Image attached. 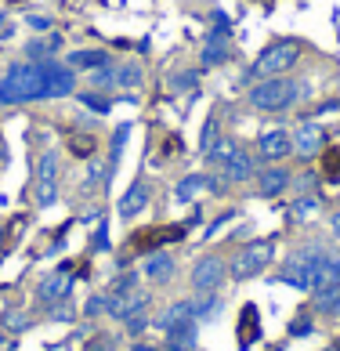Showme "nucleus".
<instances>
[{"label":"nucleus","mask_w":340,"mask_h":351,"mask_svg":"<svg viewBox=\"0 0 340 351\" xmlns=\"http://www.w3.org/2000/svg\"><path fill=\"white\" fill-rule=\"evenodd\" d=\"M145 84V66L141 62H120L116 66V87L120 90H138Z\"/></svg>","instance_id":"23"},{"label":"nucleus","mask_w":340,"mask_h":351,"mask_svg":"<svg viewBox=\"0 0 340 351\" xmlns=\"http://www.w3.org/2000/svg\"><path fill=\"white\" fill-rule=\"evenodd\" d=\"M134 282H138V276H134V271H127V276L109 282V293H127V290H134Z\"/></svg>","instance_id":"39"},{"label":"nucleus","mask_w":340,"mask_h":351,"mask_svg":"<svg viewBox=\"0 0 340 351\" xmlns=\"http://www.w3.org/2000/svg\"><path fill=\"white\" fill-rule=\"evenodd\" d=\"M29 22V29H51V19H40V15H33V19H25Z\"/></svg>","instance_id":"44"},{"label":"nucleus","mask_w":340,"mask_h":351,"mask_svg":"<svg viewBox=\"0 0 340 351\" xmlns=\"http://www.w3.org/2000/svg\"><path fill=\"white\" fill-rule=\"evenodd\" d=\"M319 174L326 178V181H340V145H326L322 152H319Z\"/></svg>","instance_id":"28"},{"label":"nucleus","mask_w":340,"mask_h":351,"mask_svg":"<svg viewBox=\"0 0 340 351\" xmlns=\"http://www.w3.org/2000/svg\"><path fill=\"white\" fill-rule=\"evenodd\" d=\"M268 351H282V344H276V348H268Z\"/></svg>","instance_id":"49"},{"label":"nucleus","mask_w":340,"mask_h":351,"mask_svg":"<svg viewBox=\"0 0 340 351\" xmlns=\"http://www.w3.org/2000/svg\"><path fill=\"white\" fill-rule=\"evenodd\" d=\"M58 47H62V36L58 33H47V40H29V44H25V58H29V62L55 58Z\"/></svg>","instance_id":"25"},{"label":"nucleus","mask_w":340,"mask_h":351,"mask_svg":"<svg viewBox=\"0 0 340 351\" xmlns=\"http://www.w3.org/2000/svg\"><path fill=\"white\" fill-rule=\"evenodd\" d=\"M101 174H109V163L101 160H87V178H84V192H95L101 185Z\"/></svg>","instance_id":"33"},{"label":"nucleus","mask_w":340,"mask_h":351,"mask_svg":"<svg viewBox=\"0 0 340 351\" xmlns=\"http://www.w3.org/2000/svg\"><path fill=\"white\" fill-rule=\"evenodd\" d=\"M106 308H109V293H106V297L98 293V297H90V301L84 304V315H87V319H95V315H101Z\"/></svg>","instance_id":"38"},{"label":"nucleus","mask_w":340,"mask_h":351,"mask_svg":"<svg viewBox=\"0 0 340 351\" xmlns=\"http://www.w3.org/2000/svg\"><path fill=\"white\" fill-rule=\"evenodd\" d=\"M217 138H221V123H217V116H210V120L203 123V134H199V152L206 156L217 145Z\"/></svg>","instance_id":"32"},{"label":"nucleus","mask_w":340,"mask_h":351,"mask_svg":"<svg viewBox=\"0 0 340 351\" xmlns=\"http://www.w3.org/2000/svg\"><path fill=\"white\" fill-rule=\"evenodd\" d=\"M311 330H315V322H311L308 315H297V319L290 322V337H308Z\"/></svg>","instance_id":"40"},{"label":"nucleus","mask_w":340,"mask_h":351,"mask_svg":"<svg viewBox=\"0 0 340 351\" xmlns=\"http://www.w3.org/2000/svg\"><path fill=\"white\" fill-rule=\"evenodd\" d=\"M330 232H333V239H340V210L330 214Z\"/></svg>","instance_id":"45"},{"label":"nucleus","mask_w":340,"mask_h":351,"mask_svg":"<svg viewBox=\"0 0 340 351\" xmlns=\"http://www.w3.org/2000/svg\"><path fill=\"white\" fill-rule=\"evenodd\" d=\"M300 62V40H271L257 51L250 76L254 80H268V76H286Z\"/></svg>","instance_id":"3"},{"label":"nucleus","mask_w":340,"mask_h":351,"mask_svg":"<svg viewBox=\"0 0 340 351\" xmlns=\"http://www.w3.org/2000/svg\"><path fill=\"white\" fill-rule=\"evenodd\" d=\"M69 152L76 156V160H95V152H98V138L95 134H73L69 141Z\"/></svg>","instance_id":"29"},{"label":"nucleus","mask_w":340,"mask_h":351,"mask_svg":"<svg viewBox=\"0 0 340 351\" xmlns=\"http://www.w3.org/2000/svg\"><path fill=\"white\" fill-rule=\"evenodd\" d=\"M174 268H178V261L170 257V250H152V254H145V265H141L145 279H152V282H170Z\"/></svg>","instance_id":"17"},{"label":"nucleus","mask_w":340,"mask_h":351,"mask_svg":"<svg viewBox=\"0 0 340 351\" xmlns=\"http://www.w3.org/2000/svg\"><path fill=\"white\" fill-rule=\"evenodd\" d=\"M84 351H116V348H112V337H95L90 344H84Z\"/></svg>","instance_id":"42"},{"label":"nucleus","mask_w":340,"mask_h":351,"mask_svg":"<svg viewBox=\"0 0 340 351\" xmlns=\"http://www.w3.org/2000/svg\"><path fill=\"white\" fill-rule=\"evenodd\" d=\"M47 101V73L44 62H11L8 73L0 76V106L15 109V106H36Z\"/></svg>","instance_id":"1"},{"label":"nucleus","mask_w":340,"mask_h":351,"mask_svg":"<svg viewBox=\"0 0 340 351\" xmlns=\"http://www.w3.org/2000/svg\"><path fill=\"white\" fill-rule=\"evenodd\" d=\"M106 236H109V232H106V225H101V228L95 232V250H109V239H106Z\"/></svg>","instance_id":"43"},{"label":"nucleus","mask_w":340,"mask_h":351,"mask_svg":"<svg viewBox=\"0 0 340 351\" xmlns=\"http://www.w3.org/2000/svg\"><path fill=\"white\" fill-rule=\"evenodd\" d=\"M235 341H239V351H250L260 341V311H257V304H243L239 326H235Z\"/></svg>","instance_id":"15"},{"label":"nucleus","mask_w":340,"mask_h":351,"mask_svg":"<svg viewBox=\"0 0 340 351\" xmlns=\"http://www.w3.org/2000/svg\"><path fill=\"white\" fill-rule=\"evenodd\" d=\"M0 351H15V341L8 333H0Z\"/></svg>","instance_id":"48"},{"label":"nucleus","mask_w":340,"mask_h":351,"mask_svg":"<svg viewBox=\"0 0 340 351\" xmlns=\"http://www.w3.org/2000/svg\"><path fill=\"white\" fill-rule=\"evenodd\" d=\"M195 344H199V319L167 330V351H195Z\"/></svg>","instance_id":"19"},{"label":"nucleus","mask_w":340,"mask_h":351,"mask_svg":"<svg viewBox=\"0 0 340 351\" xmlns=\"http://www.w3.org/2000/svg\"><path fill=\"white\" fill-rule=\"evenodd\" d=\"M311 308L326 319H340V286H330V290L311 293Z\"/></svg>","instance_id":"24"},{"label":"nucleus","mask_w":340,"mask_h":351,"mask_svg":"<svg viewBox=\"0 0 340 351\" xmlns=\"http://www.w3.org/2000/svg\"><path fill=\"white\" fill-rule=\"evenodd\" d=\"M322 257H326L322 246H315V243L300 246V250H293L290 257H286V265L279 268L276 282H286V286H293V290L311 293V279H315V268H319Z\"/></svg>","instance_id":"5"},{"label":"nucleus","mask_w":340,"mask_h":351,"mask_svg":"<svg viewBox=\"0 0 340 351\" xmlns=\"http://www.w3.org/2000/svg\"><path fill=\"white\" fill-rule=\"evenodd\" d=\"M319 178H322V174H315V171H304V174H297V178H293V189H300V192L308 196L311 189H319Z\"/></svg>","instance_id":"36"},{"label":"nucleus","mask_w":340,"mask_h":351,"mask_svg":"<svg viewBox=\"0 0 340 351\" xmlns=\"http://www.w3.org/2000/svg\"><path fill=\"white\" fill-rule=\"evenodd\" d=\"M322 149H326V134H322V127L315 123V116H311V120H304V123L297 127V134H293V152H297L304 163H311Z\"/></svg>","instance_id":"13"},{"label":"nucleus","mask_w":340,"mask_h":351,"mask_svg":"<svg viewBox=\"0 0 340 351\" xmlns=\"http://www.w3.org/2000/svg\"><path fill=\"white\" fill-rule=\"evenodd\" d=\"M163 145H167V152H181V138L174 134V138H167V141H163Z\"/></svg>","instance_id":"47"},{"label":"nucleus","mask_w":340,"mask_h":351,"mask_svg":"<svg viewBox=\"0 0 340 351\" xmlns=\"http://www.w3.org/2000/svg\"><path fill=\"white\" fill-rule=\"evenodd\" d=\"M80 106H87L90 112H98V116H106V112H112V98H106V95H98V90H80Z\"/></svg>","instance_id":"30"},{"label":"nucleus","mask_w":340,"mask_h":351,"mask_svg":"<svg viewBox=\"0 0 340 351\" xmlns=\"http://www.w3.org/2000/svg\"><path fill=\"white\" fill-rule=\"evenodd\" d=\"M315 214H319V199H315V196H300V199L290 206V217H293V221H311Z\"/></svg>","instance_id":"31"},{"label":"nucleus","mask_w":340,"mask_h":351,"mask_svg":"<svg viewBox=\"0 0 340 351\" xmlns=\"http://www.w3.org/2000/svg\"><path fill=\"white\" fill-rule=\"evenodd\" d=\"M65 62H69V66L76 69V73H95V69H101V66H109L112 62V55L109 51H101V47H80V51H69V55H65Z\"/></svg>","instance_id":"18"},{"label":"nucleus","mask_w":340,"mask_h":351,"mask_svg":"<svg viewBox=\"0 0 340 351\" xmlns=\"http://www.w3.org/2000/svg\"><path fill=\"white\" fill-rule=\"evenodd\" d=\"M4 326H8L11 333H22V330H29L33 322H29V315H19V311H8V315H4Z\"/></svg>","instance_id":"37"},{"label":"nucleus","mask_w":340,"mask_h":351,"mask_svg":"<svg viewBox=\"0 0 340 351\" xmlns=\"http://www.w3.org/2000/svg\"><path fill=\"white\" fill-rule=\"evenodd\" d=\"M195 319V301H174L160 319H156V326H160L163 333L167 330H174V326H181V322H192Z\"/></svg>","instance_id":"22"},{"label":"nucleus","mask_w":340,"mask_h":351,"mask_svg":"<svg viewBox=\"0 0 340 351\" xmlns=\"http://www.w3.org/2000/svg\"><path fill=\"white\" fill-rule=\"evenodd\" d=\"M123 326H127V333H130V337H134V341H138V337H141V333H145V330L152 326V319L145 315V311H138V315H130V319L123 322Z\"/></svg>","instance_id":"35"},{"label":"nucleus","mask_w":340,"mask_h":351,"mask_svg":"<svg viewBox=\"0 0 340 351\" xmlns=\"http://www.w3.org/2000/svg\"><path fill=\"white\" fill-rule=\"evenodd\" d=\"M69 279L65 276H47L40 286H36V301L40 304H47V308H55V301H65V297H69Z\"/></svg>","instance_id":"21"},{"label":"nucleus","mask_w":340,"mask_h":351,"mask_svg":"<svg viewBox=\"0 0 340 351\" xmlns=\"http://www.w3.org/2000/svg\"><path fill=\"white\" fill-rule=\"evenodd\" d=\"M337 348H340V344H337Z\"/></svg>","instance_id":"50"},{"label":"nucleus","mask_w":340,"mask_h":351,"mask_svg":"<svg viewBox=\"0 0 340 351\" xmlns=\"http://www.w3.org/2000/svg\"><path fill=\"white\" fill-rule=\"evenodd\" d=\"M330 286H340V257H337V254H326L322 261H319L315 279H311V293L330 290Z\"/></svg>","instance_id":"20"},{"label":"nucleus","mask_w":340,"mask_h":351,"mask_svg":"<svg viewBox=\"0 0 340 351\" xmlns=\"http://www.w3.org/2000/svg\"><path fill=\"white\" fill-rule=\"evenodd\" d=\"M44 73H47V101H51V98H69V95H76V69L69 66V62L44 58Z\"/></svg>","instance_id":"10"},{"label":"nucleus","mask_w":340,"mask_h":351,"mask_svg":"<svg viewBox=\"0 0 340 351\" xmlns=\"http://www.w3.org/2000/svg\"><path fill=\"white\" fill-rule=\"evenodd\" d=\"M290 152H293V134H286L282 127L265 131V134L257 138V160L260 163H282Z\"/></svg>","instance_id":"11"},{"label":"nucleus","mask_w":340,"mask_h":351,"mask_svg":"<svg viewBox=\"0 0 340 351\" xmlns=\"http://www.w3.org/2000/svg\"><path fill=\"white\" fill-rule=\"evenodd\" d=\"M167 87L170 95H185V90H195L199 87V69H178L167 76Z\"/></svg>","instance_id":"26"},{"label":"nucleus","mask_w":340,"mask_h":351,"mask_svg":"<svg viewBox=\"0 0 340 351\" xmlns=\"http://www.w3.org/2000/svg\"><path fill=\"white\" fill-rule=\"evenodd\" d=\"M90 84L95 87H106V90H112L116 87V66L109 62V66H101V69H95L90 73Z\"/></svg>","instance_id":"34"},{"label":"nucleus","mask_w":340,"mask_h":351,"mask_svg":"<svg viewBox=\"0 0 340 351\" xmlns=\"http://www.w3.org/2000/svg\"><path fill=\"white\" fill-rule=\"evenodd\" d=\"M246 101L257 112H290L300 101V84L290 76H268V80H257L246 90Z\"/></svg>","instance_id":"2"},{"label":"nucleus","mask_w":340,"mask_h":351,"mask_svg":"<svg viewBox=\"0 0 340 351\" xmlns=\"http://www.w3.org/2000/svg\"><path fill=\"white\" fill-rule=\"evenodd\" d=\"M58 199V152L47 149L36 167V206H55Z\"/></svg>","instance_id":"8"},{"label":"nucleus","mask_w":340,"mask_h":351,"mask_svg":"<svg viewBox=\"0 0 340 351\" xmlns=\"http://www.w3.org/2000/svg\"><path fill=\"white\" fill-rule=\"evenodd\" d=\"M286 189H293L290 167L265 163V167L257 171V196H260V199H279V196H286Z\"/></svg>","instance_id":"9"},{"label":"nucleus","mask_w":340,"mask_h":351,"mask_svg":"<svg viewBox=\"0 0 340 351\" xmlns=\"http://www.w3.org/2000/svg\"><path fill=\"white\" fill-rule=\"evenodd\" d=\"M130 351H163V348H156L149 341H134V344H130Z\"/></svg>","instance_id":"46"},{"label":"nucleus","mask_w":340,"mask_h":351,"mask_svg":"<svg viewBox=\"0 0 340 351\" xmlns=\"http://www.w3.org/2000/svg\"><path fill=\"white\" fill-rule=\"evenodd\" d=\"M189 239V225H152V228H141V232H130V250L138 254H152V250H163L170 243H185Z\"/></svg>","instance_id":"6"},{"label":"nucleus","mask_w":340,"mask_h":351,"mask_svg":"<svg viewBox=\"0 0 340 351\" xmlns=\"http://www.w3.org/2000/svg\"><path fill=\"white\" fill-rule=\"evenodd\" d=\"M225 279H228V261L221 254L195 257V265H192V286H195V293H217Z\"/></svg>","instance_id":"7"},{"label":"nucleus","mask_w":340,"mask_h":351,"mask_svg":"<svg viewBox=\"0 0 340 351\" xmlns=\"http://www.w3.org/2000/svg\"><path fill=\"white\" fill-rule=\"evenodd\" d=\"M149 199H152L149 181H145V178H138L134 185L127 189V196L120 199V217H123V221H134V217H138V214L149 206Z\"/></svg>","instance_id":"16"},{"label":"nucleus","mask_w":340,"mask_h":351,"mask_svg":"<svg viewBox=\"0 0 340 351\" xmlns=\"http://www.w3.org/2000/svg\"><path fill=\"white\" fill-rule=\"evenodd\" d=\"M203 189H206V174H189V178H181V181H178L174 196H178V203H192Z\"/></svg>","instance_id":"27"},{"label":"nucleus","mask_w":340,"mask_h":351,"mask_svg":"<svg viewBox=\"0 0 340 351\" xmlns=\"http://www.w3.org/2000/svg\"><path fill=\"white\" fill-rule=\"evenodd\" d=\"M221 178L228 181V185H246V181H254L257 178V163H254V156L235 145L228 152V160L221 163Z\"/></svg>","instance_id":"12"},{"label":"nucleus","mask_w":340,"mask_h":351,"mask_svg":"<svg viewBox=\"0 0 340 351\" xmlns=\"http://www.w3.org/2000/svg\"><path fill=\"white\" fill-rule=\"evenodd\" d=\"M232 217H235V210H228V214H221V217L214 221V225H210V228H206V236H203V239H214V236H217V232H221V228H225V225H228V221H232Z\"/></svg>","instance_id":"41"},{"label":"nucleus","mask_w":340,"mask_h":351,"mask_svg":"<svg viewBox=\"0 0 340 351\" xmlns=\"http://www.w3.org/2000/svg\"><path fill=\"white\" fill-rule=\"evenodd\" d=\"M149 308V293L145 290H127V293H109V315L116 319V322H127L130 315H138V311H145Z\"/></svg>","instance_id":"14"},{"label":"nucleus","mask_w":340,"mask_h":351,"mask_svg":"<svg viewBox=\"0 0 340 351\" xmlns=\"http://www.w3.org/2000/svg\"><path fill=\"white\" fill-rule=\"evenodd\" d=\"M271 257H276V239H250L246 246L232 254L228 261V276L235 282H246V279H257L260 271L271 265Z\"/></svg>","instance_id":"4"}]
</instances>
